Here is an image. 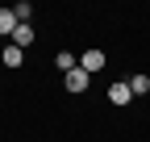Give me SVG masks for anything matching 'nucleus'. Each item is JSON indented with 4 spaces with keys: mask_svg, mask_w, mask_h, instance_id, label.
I'll list each match as a JSON object with an SVG mask.
<instances>
[{
    "mask_svg": "<svg viewBox=\"0 0 150 142\" xmlns=\"http://www.w3.org/2000/svg\"><path fill=\"white\" fill-rule=\"evenodd\" d=\"M33 38H38V33H33V25L25 21V25H17V33H13V38H8V42H13V46H21V50H25V46H33Z\"/></svg>",
    "mask_w": 150,
    "mask_h": 142,
    "instance_id": "423d86ee",
    "label": "nucleus"
},
{
    "mask_svg": "<svg viewBox=\"0 0 150 142\" xmlns=\"http://www.w3.org/2000/svg\"><path fill=\"white\" fill-rule=\"evenodd\" d=\"M129 100H134V92H129V80H112V84H108V104L125 109Z\"/></svg>",
    "mask_w": 150,
    "mask_h": 142,
    "instance_id": "f03ea898",
    "label": "nucleus"
},
{
    "mask_svg": "<svg viewBox=\"0 0 150 142\" xmlns=\"http://www.w3.org/2000/svg\"><path fill=\"white\" fill-rule=\"evenodd\" d=\"M129 92H134V96H146L150 92V75H129Z\"/></svg>",
    "mask_w": 150,
    "mask_h": 142,
    "instance_id": "6e6552de",
    "label": "nucleus"
},
{
    "mask_svg": "<svg viewBox=\"0 0 150 142\" xmlns=\"http://www.w3.org/2000/svg\"><path fill=\"white\" fill-rule=\"evenodd\" d=\"M0 63H4V67H21V63H25V50H21V46H13V42H4V50H0Z\"/></svg>",
    "mask_w": 150,
    "mask_h": 142,
    "instance_id": "39448f33",
    "label": "nucleus"
},
{
    "mask_svg": "<svg viewBox=\"0 0 150 142\" xmlns=\"http://www.w3.org/2000/svg\"><path fill=\"white\" fill-rule=\"evenodd\" d=\"M88 84H92V75H88L83 67H75V71L63 75V88H67V92H88Z\"/></svg>",
    "mask_w": 150,
    "mask_h": 142,
    "instance_id": "7ed1b4c3",
    "label": "nucleus"
},
{
    "mask_svg": "<svg viewBox=\"0 0 150 142\" xmlns=\"http://www.w3.org/2000/svg\"><path fill=\"white\" fill-rule=\"evenodd\" d=\"M104 63H108V55H104L100 46H88L83 55H79V67L88 71V75H96V71H104Z\"/></svg>",
    "mask_w": 150,
    "mask_h": 142,
    "instance_id": "f257e3e1",
    "label": "nucleus"
},
{
    "mask_svg": "<svg viewBox=\"0 0 150 142\" xmlns=\"http://www.w3.org/2000/svg\"><path fill=\"white\" fill-rule=\"evenodd\" d=\"M13 13H17V21H29V17H33V4H29V0H17V4H13Z\"/></svg>",
    "mask_w": 150,
    "mask_h": 142,
    "instance_id": "1a4fd4ad",
    "label": "nucleus"
},
{
    "mask_svg": "<svg viewBox=\"0 0 150 142\" xmlns=\"http://www.w3.org/2000/svg\"><path fill=\"white\" fill-rule=\"evenodd\" d=\"M54 67H59L63 75H67V71H75L79 63H75V55H71V50H59V55H54Z\"/></svg>",
    "mask_w": 150,
    "mask_h": 142,
    "instance_id": "0eeeda50",
    "label": "nucleus"
},
{
    "mask_svg": "<svg viewBox=\"0 0 150 142\" xmlns=\"http://www.w3.org/2000/svg\"><path fill=\"white\" fill-rule=\"evenodd\" d=\"M17 25H21V21H17V13L13 9H0V38H13V33H17Z\"/></svg>",
    "mask_w": 150,
    "mask_h": 142,
    "instance_id": "20e7f679",
    "label": "nucleus"
}]
</instances>
